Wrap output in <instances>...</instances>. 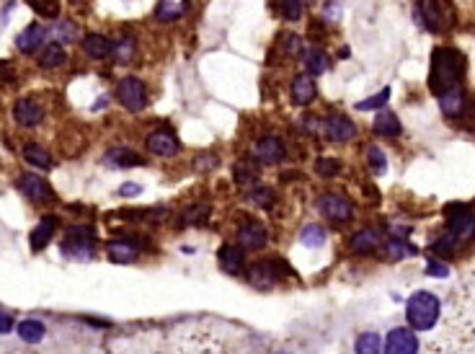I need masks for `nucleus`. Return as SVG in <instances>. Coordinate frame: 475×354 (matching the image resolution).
<instances>
[{
    "label": "nucleus",
    "instance_id": "nucleus-20",
    "mask_svg": "<svg viewBox=\"0 0 475 354\" xmlns=\"http://www.w3.org/2000/svg\"><path fill=\"white\" fill-rule=\"evenodd\" d=\"M217 259L228 274H240L243 271V246H222L217 251Z\"/></svg>",
    "mask_w": 475,
    "mask_h": 354
},
{
    "label": "nucleus",
    "instance_id": "nucleus-12",
    "mask_svg": "<svg viewBox=\"0 0 475 354\" xmlns=\"http://www.w3.org/2000/svg\"><path fill=\"white\" fill-rule=\"evenodd\" d=\"M248 282L254 287H258V290H269V287L277 282V277H279V264L277 262H256L248 267L246 271Z\"/></svg>",
    "mask_w": 475,
    "mask_h": 354
},
{
    "label": "nucleus",
    "instance_id": "nucleus-4",
    "mask_svg": "<svg viewBox=\"0 0 475 354\" xmlns=\"http://www.w3.org/2000/svg\"><path fill=\"white\" fill-rule=\"evenodd\" d=\"M96 251V238L94 228L88 225H75L68 230V241L62 243V253L70 259H91Z\"/></svg>",
    "mask_w": 475,
    "mask_h": 354
},
{
    "label": "nucleus",
    "instance_id": "nucleus-11",
    "mask_svg": "<svg viewBox=\"0 0 475 354\" xmlns=\"http://www.w3.org/2000/svg\"><path fill=\"white\" fill-rule=\"evenodd\" d=\"M388 354H414L418 352V339L411 329H393L385 339Z\"/></svg>",
    "mask_w": 475,
    "mask_h": 354
},
{
    "label": "nucleus",
    "instance_id": "nucleus-16",
    "mask_svg": "<svg viewBox=\"0 0 475 354\" xmlns=\"http://www.w3.org/2000/svg\"><path fill=\"white\" fill-rule=\"evenodd\" d=\"M292 101L295 104H300V106H307V104L313 101L315 99V80H313V76L310 73H302V76H297L295 80H292Z\"/></svg>",
    "mask_w": 475,
    "mask_h": 354
},
{
    "label": "nucleus",
    "instance_id": "nucleus-38",
    "mask_svg": "<svg viewBox=\"0 0 475 354\" xmlns=\"http://www.w3.org/2000/svg\"><path fill=\"white\" fill-rule=\"evenodd\" d=\"M390 101V88H382L380 93H374V96H370V99H365V101L356 104V111H372V109H382L385 104Z\"/></svg>",
    "mask_w": 475,
    "mask_h": 354
},
{
    "label": "nucleus",
    "instance_id": "nucleus-5",
    "mask_svg": "<svg viewBox=\"0 0 475 354\" xmlns=\"http://www.w3.org/2000/svg\"><path fill=\"white\" fill-rule=\"evenodd\" d=\"M117 99L124 109L142 111L145 106H147V91H145V83L135 76L122 78L119 85H117Z\"/></svg>",
    "mask_w": 475,
    "mask_h": 354
},
{
    "label": "nucleus",
    "instance_id": "nucleus-29",
    "mask_svg": "<svg viewBox=\"0 0 475 354\" xmlns=\"http://www.w3.org/2000/svg\"><path fill=\"white\" fill-rule=\"evenodd\" d=\"M106 163H111V166H142L145 160L127 148H111L106 153Z\"/></svg>",
    "mask_w": 475,
    "mask_h": 354
},
{
    "label": "nucleus",
    "instance_id": "nucleus-3",
    "mask_svg": "<svg viewBox=\"0 0 475 354\" xmlns=\"http://www.w3.org/2000/svg\"><path fill=\"white\" fill-rule=\"evenodd\" d=\"M455 8L450 0H421L416 6V21L429 31H447L455 26Z\"/></svg>",
    "mask_w": 475,
    "mask_h": 354
},
{
    "label": "nucleus",
    "instance_id": "nucleus-41",
    "mask_svg": "<svg viewBox=\"0 0 475 354\" xmlns=\"http://www.w3.org/2000/svg\"><path fill=\"white\" fill-rule=\"evenodd\" d=\"M26 3L44 18H57L59 13V0H26Z\"/></svg>",
    "mask_w": 475,
    "mask_h": 354
},
{
    "label": "nucleus",
    "instance_id": "nucleus-30",
    "mask_svg": "<svg viewBox=\"0 0 475 354\" xmlns=\"http://www.w3.org/2000/svg\"><path fill=\"white\" fill-rule=\"evenodd\" d=\"M248 202L256 204L258 210H272L274 202H277V194H274V189H269V186H254V189L248 192Z\"/></svg>",
    "mask_w": 475,
    "mask_h": 354
},
{
    "label": "nucleus",
    "instance_id": "nucleus-18",
    "mask_svg": "<svg viewBox=\"0 0 475 354\" xmlns=\"http://www.w3.org/2000/svg\"><path fill=\"white\" fill-rule=\"evenodd\" d=\"M382 243V238L377 230L372 228H365V230H356L354 236H351V241H349V248L354 253H372L377 251Z\"/></svg>",
    "mask_w": 475,
    "mask_h": 354
},
{
    "label": "nucleus",
    "instance_id": "nucleus-36",
    "mask_svg": "<svg viewBox=\"0 0 475 354\" xmlns=\"http://www.w3.org/2000/svg\"><path fill=\"white\" fill-rule=\"evenodd\" d=\"M210 218V204H194L181 215V225H202Z\"/></svg>",
    "mask_w": 475,
    "mask_h": 354
},
{
    "label": "nucleus",
    "instance_id": "nucleus-2",
    "mask_svg": "<svg viewBox=\"0 0 475 354\" xmlns=\"http://www.w3.org/2000/svg\"><path fill=\"white\" fill-rule=\"evenodd\" d=\"M439 313H441L439 297L432 295V292H426V290H418V292H414V295L408 297L406 318H408V323H411V329H416V331L434 329L437 320H439Z\"/></svg>",
    "mask_w": 475,
    "mask_h": 354
},
{
    "label": "nucleus",
    "instance_id": "nucleus-31",
    "mask_svg": "<svg viewBox=\"0 0 475 354\" xmlns=\"http://www.w3.org/2000/svg\"><path fill=\"white\" fill-rule=\"evenodd\" d=\"M24 158H26V163H31L34 169H50V166H52L50 153L44 150L42 145H36V143L26 145V148H24Z\"/></svg>",
    "mask_w": 475,
    "mask_h": 354
},
{
    "label": "nucleus",
    "instance_id": "nucleus-42",
    "mask_svg": "<svg viewBox=\"0 0 475 354\" xmlns=\"http://www.w3.org/2000/svg\"><path fill=\"white\" fill-rule=\"evenodd\" d=\"M132 57H135V39L124 36L119 44H114V59L117 62H129Z\"/></svg>",
    "mask_w": 475,
    "mask_h": 354
},
{
    "label": "nucleus",
    "instance_id": "nucleus-35",
    "mask_svg": "<svg viewBox=\"0 0 475 354\" xmlns=\"http://www.w3.org/2000/svg\"><path fill=\"white\" fill-rule=\"evenodd\" d=\"M385 251H388V256L390 259H406V256H414L416 248L411 243H406L403 238H388V243H385Z\"/></svg>",
    "mask_w": 475,
    "mask_h": 354
},
{
    "label": "nucleus",
    "instance_id": "nucleus-19",
    "mask_svg": "<svg viewBox=\"0 0 475 354\" xmlns=\"http://www.w3.org/2000/svg\"><path fill=\"white\" fill-rule=\"evenodd\" d=\"M374 135L380 137H398L400 132H403V127H400V119L393 114V111H388L385 106L382 109H377V117H374Z\"/></svg>",
    "mask_w": 475,
    "mask_h": 354
},
{
    "label": "nucleus",
    "instance_id": "nucleus-40",
    "mask_svg": "<svg viewBox=\"0 0 475 354\" xmlns=\"http://www.w3.org/2000/svg\"><path fill=\"white\" fill-rule=\"evenodd\" d=\"M341 160H336V158H318L315 160V174L318 176H323V178H331V176H336V174H341Z\"/></svg>",
    "mask_w": 475,
    "mask_h": 354
},
{
    "label": "nucleus",
    "instance_id": "nucleus-13",
    "mask_svg": "<svg viewBox=\"0 0 475 354\" xmlns=\"http://www.w3.org/2000/svg\"><path fill=\"white\" fill-rule=\"evenodd\" d=\"M18 189L24 192L31 202H50L52 197V186L44 181L42 176H36V174H24V176L18 178Z\"/></svg>",
    "mask_w": 475,
    "mask_h": 354
},
{
    "label": "nucleus",
    "instance_id": "nucleus-33",
    "mask_svg": "<svg viewBox=\"0 0 475 354\" xmlns=\"http://www.w3.org/2000/svg\"><path fill=\"white\" fill-rule=\"evenodd\" d=\"M300 243L307 246V248H321V246L326 243V230H323L321 225L310 222V225H305L302 233H300Z\"/></svg>",
    "mask_w": 475,
    "mask_h": 354
},
{
    "label": "nucleus",
    "instance_id": "nucleus-44",
    "mask_svg": "<svg viewBox=\"0 0 475 354\" xmlns=\"http://www.w3.org/2000/svg\"><path fill=\"white\" fill-rule=\"evenodd\" d=\"M455 246H458V238H455L450 230H447V233H444V236H441L439 241L434 243V251H437V253H452V251H455Z\"/></svg>",
    "mask_w": 475,
    "mask_h": 354
},
{
    "label": "nucleus",
    "instance_id": "nucleus-1",
    "mask_svg": "<svg viewBox=\"0 0 475 354\" xmlns=\"http://www.w3.org/2000/svg\"><path fill=\"white\" fill-rule=\"evenodd\" d=\"M467 59L455 47H437L432 55V73H429V88L437 96L450 91H460L465 80Z\"/></svg>",
    "mask_w": 475,
    "mask_h": 354
},
{
    "label": "nucleus",
    "instance_id": "nucleus-37",
    "mask_svg": "<svg viewBox=\"0 0 475 354\" xmlns=\"http://www.w3.org/2000/svg\"><path fill=\"white\" fill-rule=\"evenodd\" d=\"M279 10L287 21H300L305 13V0H279Z\"/></svg>",
    "mask_w": 475,
    "mask_h": 354
},
{
    "label": "nucleus",
    "instance_id": "nucleus-32",
    "mask_svg": "<svg viewBox=\"0 0 475 354\" xmlns=\"http://www.w3.org/2000/svg\"><path fill=\"white\" fill-rule=\"evenodd\" d=\"M65 62V50H62V44H47L42 50V55H39V65L42 68H59Z\"/></svg>",
    "mask_w": 475,
    "mask_h": 354
},
{
    "label": "nucleus",
    "instance_id": "nucleus-7",
    "mask_svg": "<svg viewBox=\"0 0 475 354\" xmlns=\"http://www.w3.org/2000/svg\"><path fill=\"white\" fill-rule=\"evenodd\" d=\"M321 212L326 215L328 220H336V222H349V220L354 218V207L349 202L346 197L339 194V192H328V194L321 197V202H318Z\"/></svg>",
    "mask_w": 475,
    "mask_h": 354
},
{
    "label": "nucleus",
    "instance_id": "nucleus-6",
    "mask_svg": "<svg viewBox=\"0 0 475 354\" xmlns=\"http://www.w3.org/2000/svg\"><path fill=\"white\" fill-rule=\"evenodd\" d=\"M447 225H450V233L458 238V241H470V238H475V215L467 212L462 204L447 207Z\"/></svg>",
    "mask_w": 475,
    "mask_h": 354
},
{
    "label": "nucleus",
    "instance_id": "nucleus-34",
    "mask_svg": "<svg viewBox=\"0 0 475 354\" xmlns=\"http://www.w3.org/2000/svg\"><path fill=\"white\" fill-rule=\"evenodd\" d=\"M380 349H382V339L377 337L374 331L362 334L354 344V352H359V354H374V352H380Z\"/></svg>",
    "mask_w": 475,
    "mask_h": 354
},
{
    "label": "nucleus",
    "instance_id": "nucleus-9",
    "mask_svg": "<svg viewBox=\"0 0 475 354\" xmlns=\"http://www.w3.org/2000/svg\"><path fill=\"white\" fill-rule=\"evenodd\" d=\"M145 148H147V153H153V155L170 158V155L178 153V140L170 129H153V132L147 135V140H145Z\"/></svg>",
    "mask_w": 475,
    "mask_h": 354
},
{
    "label": "nucleus",
    "instance_id": "nucleus-15",
    "mask_svg": "<svg viewBox=\"0 0 475 354\" xmlns=\"http://www.w3.org/2000/svg\"><path fill=\"white\" fill-rule=\"evenodd\" d=\"M13 117L21 127H36L44 119V109L31 99H18L13 106Z\"/></svg>",
    "mask_w": 475,
    "mask_h": 354
},
{
    "label": "nucleus",
    "instance_id": "nucleus-22",
    "mask_svg": "<svg viewBox=\"0 0 475 354\" xmlns=\"http://www.w3.org/2000/svg\"><path fill=\"white\" fill-rule=\"evenodd\" d=\"M83 50L88 57H94V59H103V57H109L111 52H114V44L106 39V36L101 34H88L83 39Z\"/></svg>",
    "mask_w": 475,
    "mask_h": 354
},
{
    "label": "nucleus",
    "instance_id": "nucleus-14",
    "mask_svg": "<svg viewBox=\"0 0 475 354\" xmlns=\"http://www.w3.org/2000/svg\"><path fill=\"white\" fill-rule=\"evenodd\" d=\"M323 132H326L328 140H333V143H349V140L354 137L356 127L354 122L349 117H344V114H331V117L326 119V125H323Z\"/></svg>",
    "mask_w": 475,
    "mask_h": 354
},
{
    "label": "nucleus",
    "instance_id": "nucleus-27",
    "mask_svg": "<svg viewBox=\"0 0 475 354\" xmlns=\"http://www.w3.org/2000/svg\"><path fill=\"white\" fill-rule=\"evenodd\" d=\"M52 230H54V220H50V218H44L42 222H39V225L31 230V238H29V243H31V248H34V251H42L44 246L50 243Z\"/></svg>",
    "mask_w": 475,
    "mask_h": 354
},
{
    "label": "nucleus",
    "instance_id": "nucleus-24",
    "mask_svg": "<svg viewBox=\"0 0 475 354\" xmlns=\"http://www.w3.org/2000/svg\"><path fill=\"white\" fill-rule=\"evenodd\" d=\"M302 62H305V70L310 76H323L328 70V57L321 47H310V50L302 52Z\"/></svg>",
    "mask_w": 475,
    "mask_h": 354
},
{
    "label": "nucleus",
    "instance_id": "nucleus-26",
    "mask_svg": "<svg viewBox=\"0 0 475 354\" xmlns=\"http://www.w3.org/2000/svg\"><path fill=\"white\" fill-rule=\"evenodd\" d=\"M44 334H47V329H44L42 320H24V323H18V337L24 339L26 344H39L44 339Z\"/></svg>",
    "mask_w": 475,
    "mask_h": 354
},
{
    "label": "nucleus",
    "instance_id": "nucleus-46",
    "mask_svg": "<svg viewBox=\"0 0 475 354\" xmlns=\"http://www.w3.org/2000/svg\"><path fill=\"white\" fill-rule=\"evenodd\" d=\"M287 52L289 55H292V57H300V55H302V39H300V36H289L287 39Z\"/></svg>",
    "mask_w": 475,
    "mask_h": 354
},
{
    "label": "nucleus",
    "instance_id": "nucleus-49",
    "mask_svg": "<svg viewBox=\"0 0 475 354\" xmlns=\"http://www.w3.org/2000/svg\"><path fill=\"white\" fill-rule=\"evenodd\" d=\"M13 78V65L10 62H0V80H10Z\"/></svg>",
    "mask_w": 475,
    "mask_h": 354
},
{
    "label": "nucleus",
    "instance_id": "nucleus-28",
    "mask_svg": "<svg viewBox=\"0 0 475 354\" xmlns=\"http://www.w3.org/2000/svg\"><path fill=\"white\" fill-rule=\"evenodd\" d=\"M439 106L447 117H460L462 109H465V99H462V91H450L439 96Z\"/></svg>",
    "mask_w": 475,
    "mask_h": 354
},
{
    "label": "nucleus",
    "instance_id": "nucleus-10",
    "mask_svg": "<svg viewBox=\"0 0 475 354\" xmlns=\"http://www.w3.org/2000/svg\"><path fill=\"white\" fill-rule=\"evenodd\" d=\"M266 241H269L266 228H263L258 220H246V222L238 228V246H243L248 251H258V248H263Z\"/></svg>",
    "mask_w": 475,
    "mask_h": 354
},
{
    "label": "nucleus",
    "instance_id": "nucleus-45",
    "mask_svg": "<svg viewBox=\"0 0 475 354\" xmlns=\"http://www.w3.org/2000/svg\"><path fill=\"white\" fill-rule=\"evenodd\" d=\"M54 34H57L59 39H65V42H73L78 36V26L73 24V21H62V24L54 29Z\"/></svg>",
    "mask_w": 475,
    "mask_h": 354
},
{
    "label": "nucleus",
    "instance_id": "nucleus-47",
    "mask_svg": "<svg viewBox=\"0 0 475 354\" xmlns=\"http://www.w3.org/2000/svg\"><path fill=\"white\" fill-rule=\"evenodd\" d=\"M140 192H142V186H140V184H132V181H129V184H122V186H119V194H122V197H137Z\"/></svg>",
    "mask_w": 475,
    "mask_h": 354
},
{
    "label": "nucleus",
    "instance_id": "nucleus-23",
    "mask_svg": "<svg viewBox=\"0 0 475 354\" xmlns=\"http://www.w3.org/2000/svg\"><path fill=\"white\" fill-rule=\"evenodd\" d=\"M189 0H161L158 8H155V18L158 21H176L187 13Z\"/></svg>",
    "mask_w": 475,
    "mask_h": 354
},
{
    "label": "nucleus",
    "instance_id": "nucleus-17",
    "mask_svg": "<svg viewBox=\"0 0 475 354\" xmlns=\"http://www.w3.org/2000/svg\"><path fill=\"white\" fill-rule=\"evenodd\" d=\"M44 36H47V29H44L42 24H31V26H26L24 31L18 34L16 47L24 52V55H29V52H34V50H39V47H42Z\"/></svg>",
    "mask_w": 475,
    "mask_h": 354
},
{
    "label": "nucleus",
    "instance_id": "nucleus-8",
    "mask_svg": "<svg viewBox=\"0 0 475 354\" xmlns=\"http://www.w3.org/2000/svg\"><path fill=\"white\" fill-rule=\"evenodd\" d=\"M254 158L263 166H279L282 160L287 158V148L282 143L279 137H261L254 148Z\"/></svg>",
    "mask_w": 475,
    "mask_h": 354
},
{
    "label": "nucleus",
    "instance_id": "nucleus-39",
    "mask_svg": "<svg viewBox=\"0 0 475 354\" xmlns=\"http://www.w3.org/2000/svg\"><path fill=\"white\" fill-rule=\"evenodd\" d=\"M367 163H370V169H372L374 174H385V169H388L385 150L377 148V145H370V148H367Z\"/></svg>",
    "mask_w": 475,
    "mask_h": 354
},
{
    "label": "nucleus",
    "instance_id": "nucleus-48",
    "mask_svg": "<svg viewBox=\"0 0 475 354\" xmlns=\"http://www.w3.org/2000/svg\"><path fill=\"white\" fill-rule=\"evenodd\" d=\"M13 329V318L6 316V313H0V334H8Z\"/></svg>",
    "mask_w": 475,
    "mask_h": 354
},
{
    "label": "nucleus",
    "instance_id": "nucleus-21",
    "mask_svg": "<svg viewBox=\"0 0 475 354\" xmlns=\"http://www.w3.org/2000/svg\"><path fill=\"white\" fill-rule=\"evenodd\" d=\"M140 253V246L135 241H114L109 246V259L117 264H132Z\"/></svg>",
    "mask_w": 475,
    "mask_h": 354
},
{
    "label": "nucleus",
    "instance_id": "nucleus-43",
    "mask_svg": "<svg viewBox=\"0 0 475 354\" xmlns=\"http://www.w3.org/2000/svg\"><path fill=\"white\" fill-rule=\"evenodd\" d=\"M447 274H450V267L444 262H439L437 256H429V259H426V277L441 279V277H447Z\"/></svg>",
    "mask_w": 475,
    "mask_h": 354
},
{
    "label": "nucleus",
    "instance_id": "nucleus-25",
    "mask_svg": "<svg viewBox=\"0 0 475 354\" xmlns=\"http://www.w3.org/2000/svg\"><path fill=\"white\" fill-rule=\"evenodd\" d=\"M233 176L240 186H251L258 181V166H256L254 160H238L235 166H233Z\"/></svg>",
    "mask_w": 475,
    "mask_h": 354
}]
</instances>
